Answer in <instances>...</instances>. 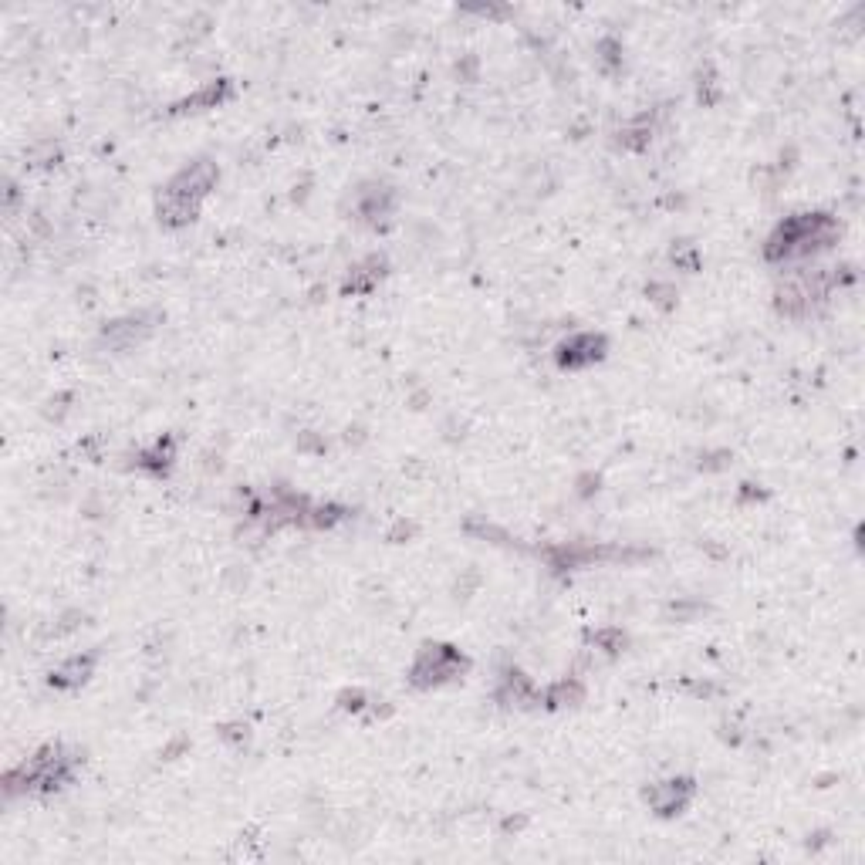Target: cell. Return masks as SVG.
<instances>
[{"instance_id": "obj_4", "label": "cell", "mask_w": 865, "mask_h": 865, "mask_svg": "<svg viewBox=\"0 0 865 865\" xmlns=\"http://www.w3.org/2000/svg\"><path fill=\"white\" fill-rule=\"evenodd\" d=\"M602 349H605V342H602V335H575V338H568L565 345H561L558 349V362L565 365V369H578V365H592V362H599L602 359Z\"/></svg>"}, {"instance_id": "obj_3", "label": "cell", "mask_w": 865, "mask_h": 865, "mask_svg": "<svg viewBox=\"0 0 865 865\" xmlns=\"http://www.w3.org/2000/svg\"><path fill=\"white\" fill-rule=\"evenodd\" d=\"M690 798H693V781H686V778L663 781V784H656V788L646 795L649 805L656 808V815H680V808H683Z\"/></svg>"}, {"instance_id": "obj_5", "label": "cell", "mask_w": 865, "mask_h": 865, "mask_svg": "<svg viewBox=\"0 0 865 865\" xmlns=\"http://www.w3.org/2000/svg\"><path fill=\"white\" fill-rule=\"evenodd\" d=\"M95 666V656H71L51 673V686H82Z\"/></svg>"}, {"instance_id": "obj_1", "label": "cell", "mask_w": 865, "mask_h": 865, "mask_svg": "<svg viewBox=\"0 0 865 865\" xmlns=\"http://www.w3.org/2000/svg\"><path fill=\"white\" fill-rule=\"evenodd\" d=\"M835 240V224L822 213H801L791 217L774 230L768 240V257L778 261H791V257H808L815 251H825Z\"/></svg>"}, {"instance_id": "obj_2", "label": "cell", "mask_w": 865, "mask_h": 865, "mask_svg": "<svg viewBox=\"0 0 865 865\" xmlns=\"http://www.w3.org/2000/svg\"><path fill=\"white\" fill-rule=\"evenodd\" d=\"M463 666H467V659L453 646H423V653L416 656V666H413V683L416 686L447 683L453 676L463 673Z\"/></svg>"}]
</instances>
